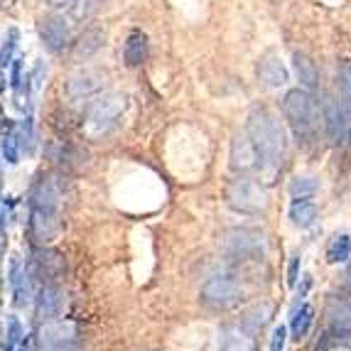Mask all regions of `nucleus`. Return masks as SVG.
Returning a JSON list of instances; mask_svg holds the SVG:
<instances>
[{
	"label": "nucleus",
	"mask_w": 351,
	"mask_h": 351,
	"mask_svg": "<svg viewBox=\"0 0 351 351\" xmlns=\"http://www.w3.org/2000/svg\"><path fill=\"white\" fill-rule=\"evenodd\" d=\"M15 351H35V344H32V337H29V334H25L23 339H20V344L15 346Z\"/></svg>",
	"instance_id": "34"
},
{
	"label": "nucleus",
	"mask_w": 351,
	"mask_h": 351,
	"mask_svg": "<svg viewBox=\"0 0 351 351\" xmlns=\"http://www.w3.org/2000/svg\"><path fill=\"white\" fill-rule=\"evenodd\" d=\"M312 317H315V310H312L310 302H302L300 307H295L293 317H290V332H293L295 339H302L304 334L310 332Z\"/></svg>",
	"instance_id": "22"
},
{
	"label": "nucleus",
	"mask_w": 351,
	"mask_h": 351,
	"mask_svg": "<svg viewBox=\"0 0 351 351\" xmlns=\"http://www.w3.org/2000/svg\"><path fill=\"white\" fill-rule=\"evenodd\" d=\"M329 334L334 339H346L351 334V307L344 302H334L329 307Z\"/></svg>",
	"instance_id": "19"
},
{
	"label": "nucleus",
	"mask_w": 351,
	"mask_h": 351,
	"mask_svg": "<svg viewBox=\"0 0 351 351\" xmlns=\"http://www.w3.org/2000/svg\"><path fill=\"white\" fill-rule=\"evenodd\" d=\"M96 5H99V0H71V15L84 20L96 10Z\"/></svg>",
	"instance_id": "31"
},
{
	"label": "nucleus",
	"mask_w": 351,
	"mask_h": 351,
	"mask_svg": "<svg viewBox=\"0 0 351 351\" xmlns=\"http://www.w3.org/2000/svg\"><path fill=\"white\" fill-rule=\"evenodd\" d=\"M219 351H256V339L246 329L226 324L219 332Z\"/></svg>",
	"instance_id": "16"
},
{
	"label": "nucleus",
	"mask_w": 351,
	"mask_h": 351,
	"mask_svg": "<svg viewBox=\"0 0 351 351\" xmlns=\"http://www.w3.org/2000/svg\"><path fill=\"white\" fill-rule=\"evenodd\" d=\"M226 202L231 209L241 211V214H261L265 209V204H268V197H265V189L258 182L241 175L239 180L228 184Z\"/></svg>",
	"instance_id": "6"
},
{
	"label": "nucleus",
	"mask_w": 351,
	"mask_h": 351,
	"mask_svg": "<svg viewBox=\"0 0 351 351\" xmlns=\"http://www.w3.org/2000/svg\"><path fill=\"white\" fill-rule=\"evenodd\" d=\"M5 88H8V74L5 69H0V96L5 94Z\"/></svg>",
	"instance_id": "35"
},
{
	"label": "nucleus",
	"mask_w": 351,
	"mask_h": 351,
	"mask_svg": "<svg viewBox=\"0 0 351 351\" xmlns=\"http://www.w3.org/2000/svg\"><path fill=\"white\" fill-rule=\"evenodd\" d=\"M298 273H300V256H293V261H290V268H287V285H290V287L298 285Z\"/></svg>",
	"instance_id": "33"
},
{
	"label": "nucleus",
	"mask_w": 351,
	"mask_h": 351,
	"mask_svg": "<svg viewBox=\"0 0 351 351\" xmlns=\"http://www.w3.org/2000/svg\"><path fill=\"white\" fill-rule=\"evenodd\" d=\"M32 344L35 351H82L76 324L66 322L62 317L42 324L37 337H32Z\"/></svg>",
	"instance_id": "5"
},
{
	"label": "nucleus",
	"mask_w": 351,
	"mask_h": 351,
	"mask_svg": "<svg viewBox=\"0 0 351 351\" xmlns=\"http://www.w3.org/2000/svg\"><path fill=\"white\" fill-rule=\"evenodd\" d=\"M285 339H287V329L280 324V327L273 329V339H270V351H282V349H285Z\"/></svg>",
	"instance_id": "32"
},
{
	"label": "nucleus",
	"mask_w": 351,
	"mask_h": 351,
	"mask_svg": "<svg viewBox=\"0 0 351 351\" xmlns=\"http://www.w3.org/2000/svg\"><path fill=\"white\" fill-rule=\"evenodd\" d=\"M104 76L96 74V71H82V74H76L69 79L66 84V96L71 101H88L94 99V96L101 94V88H104Z\"/></svg>",
	"instance_id": "14"
},
{
	"label": "nucleus",
	"mask_w": 351,
	"mask_h": 351,
	"mask_svg": "<svg viewBox=\"0 0 351 351\" xmlns=\"http://www.w3.org/2000/svg\"><path fill=\"white\" fill-rule=\"evenodd\" d=\"M25 337V324L20 322L18 315L5 317V332H3V351H15L20 339Z\"/></svg>",
	"instance_id": "25"
},
{
	"label": "nucleus",
	"mask_w": 351,
	"mask_h": 351,
	"mask_svg": "<svg viewBox=\"0 0 351 351\" xmlns=\"http://www.w3.org/2000/svg\"><path fill=\"white\" fill-rule=\"evenodd\" d=\"M47 155H49V160H52L54 165L64 167V170L79 167V165H82V160L86 158V152H84L82 147L69 145V143H64V141L49 143V145H47Z\"/></svg>",
	"instance_id": "17"
},
{
	"label": "nucleus",
	"mask_w": 351,
	"mask_h": 351,
	"mask_svg": "<svg viewBox=\"0 0 351 351\" xmlns=\"http://www.w3.org/2000/svg\"><path fill=\"white\" fill-rule=\"evenodd\" d=\"M258 167H261V158L248 133H236L231 141V170L239 175H248Z\"/></svg>",
	"instance_id": "13"
},
{
	"label": "nucleus",
	"mask_w": 351,
	"mask_h": 351,
	"mask_svg": "<svg viewBox=\"0 0 351 351\" xmlns=\"http://www.w3.org/2000/svg\"><path fill=\"white\" fill-rule=\"evenodd\" d=\"M101 45H104V32H101V29H88V32H84V37L79 40V45H76V57L88 59L96 49L101 47Z\"/></svg>",
	"instance_id": "27"
},
{
	"label": "nucleus",
	"mask_w": 351,
	"mask_h": 351,
	"mask_svg": "<svg viewBox=\"0 0 351 351\" xmlns=\"http://www.w3.org/2000/svg\"><path fill=\"white\" fill-rule=\"evenodd\" d=\"M145 59H147V37L143 35L141 29H133L123 45V62H125V66L135 69V66H141Z\"/></svg>",
	"instance_id": "18"
},
{
	"label": "nucleus",
	"mask_w": 351,
	"mask_h": 351,
	"mask_svg": "<svg viewBox=\"0 0 351 351\" xmlns=\"http://www.w3.org/2000/svg\"><path fill=\"white\" fill-rule=\"evenodd\" d=\"M290 221L298 228H310L317 221V204L310 197H295L290 204Z\"/></svg>",
	"instance_id": "20"
},
{
	"label": "nucleus",
	"mask_w": 351,
	"mask_h": 351,
	"mask_svg": "<svg viewBox=\"0 0 351 351\" xmlns=\"http://www.w3.org/2000/svg\"><path fill=\"white\" fill-rule=\"evenodd\" d=\"M125 113L123 96H94L84 108V130L94 138L113 133Z\"/></svg>",
	"instance_id": "4"
},
{
	"label": "nucleus",
	"mask_w": 351,
	"mask_h": 351,
	"mask_svg": "<svg viewBox=\"0 0 351 351\" xmlns=\"http://www.w3.org/2000/svg\"><path fill=\"white\" fill-rule=\"evenodd\" d=\"M258 79L270 88H280L290 79V71H287V66L282 64V59L278 54L268 52L258 62Z\"/></svg>",
	"instance_id": "15"
},
{
	"label": "nucleus",
	"mask_w": 351,
	"mask_h": 351,
	"mask_svg": "<svg viewBox=\"0 0 351 351\" xmlns=\"http://www.w3.org/2000/svg\"><path fill=\"white\" fill-rule=\"evenodd\" d=\"M66 304V293L62 282H42L35 285V293H32V312H35V319L40 324L59 319L62 312H64Z\"/></svg>",
	"instance_id": "8"
},
{
	"label": "nucleus",
	"mask_w": 351,
	"mask_h": 351,
	"mask_svg": "<svg viewBox=\"0 0 351 351\" xmlns=\"http://www.w3.org/2000/svg\"><path fill=\"white\" fill-rule=\"evenodd\" d=\"M37 32L45 45V49L52 54L64 52L69 47V25L62 15H47L37 23Z\"/></svg>",
	"instance_id": "12"
},
{
	"label": "nucleus",
	"mask_w": 351,
	"mask_h": 351,
	"mask_svg": "<svg viewBox=\"0 0 351 351\" xmlns=\"http://www.w3.org/2000/svg\"><path fill=\"white\" fill-rule=\"evenodd\" d=\"M317 180L315 177H295L293 182H290V194L293 197H312V194L317 192Z\"/></svg>",
	"instance_id": "30"
},
{
	"label": "nucleus",
	"mask_w": 351,
	"mask_h": 351,
	"mask_svg": "<svg viewBox=\"0 0 351 351\" xmlns=\"http://www.w3.org/2000/svg\"><path fill=\"white\" fill-rule=\"evenodd\" d=\"M223 246H226V253H231L236 258L261 256V253H265V234L258 231V228H246V226L234 228V231L226 234Z\"/></svg>",
	"instance_id": "11"
},
{
	"label": "nucleus",
	"mask_w": 351,
	"mask_h": 351,
	"mask_svg": "<svg viewBox=\"0 0 351 351\" xmlns=\"http://www.w3.org/2000/svg\"><path fill=\"white\" fill-rule=\"evenodd\" d=\"M27 268L35 285H42V282H62V278L66 273V263L64 258H62V253L52 251L47 246H35L32 256L27 258Z\"/></svg>",
	"instance_id": "7"
},
{
	"label": "nucleus",
	"mask_w": 351,
	"mask_h": 351,
	"mask_svg": "<svg viewBox=\"0 0 351 351\" xmlns=\"http://www.w3.org/2000/svg\"><path fill=\"white\" fill-rule=\"evenodd\" d=\"M15 130V128H12ZM12 130H5V133L0 135V160L8 165V167H18L20 158H23V150H20L18 141H15V135Z\"/></svg>",
	"instance_id": "23"
},
{
	"label": "nucleus",
	"mask_w": 351,
	"mask_h": 351,
	"mask_svg": "<svg viewBox=\"0 0 351 351\" xmlns=\"http://www.w3.org/2000/svg\"><path fill=\"white\" fill-rule=\"evenodd\" d=\"M18 42H20V32L15 27H10L3 37V45H0V69L10 66V62L15 59V52H18Z\"/></svg>",
	"instance_id": "28"
},
{
	"label": "nucleus",
	"mask_w": 351,
	"mask_h": 351,
	"mask_svg": "<svg viewBox=\"0 0 351 351\" xmlns=\"http://www.w3.org/2000/svg\"><path fill=\"white\" fill-rule=\"evenodd\" d=\"M282 113L298 143H310L317 128V104L307 88H293L282 99Z\"/></svg>",
	"instance_id": "3"
},
{
	"label": "nucleus",
	"mask_w": 351,
	"mask_h": 351,
	"mask_svg": "<svg viewBox=\"0 0 351 351\" xmlns=\"http://www.w3.org/2000/svg\"><path fill=\"white\" fill-rule=\"evenodd\" d=\"M59 206H62V187L57 177L42 172L27 197V234L32 246H47L59 228Z\"/></svg>",
	"instance_id": "1"
},
{
	"label": "nucleus",
	"mask_w": 351,
	"mask_h": 351,
	"mask_svg": "<svg viewBox=\"0 0 351 351\" xmlns=\"http://www.w3.org/2000/svg\"><path fill=\"white\" fill-rule=\"evenodd\" d=\"M349 258H351V236L349 234L334 236L327 248V261L329 263H346Z\"/></svg>",
	"instance_id": "26"
},
{
	"label": "nucleus",
	"mask_w": 351,
	"mask_h": 351,
	"mask_svg": "<svg viewBox=\"0 0 351 351\" xmlns=\"http://www.w3.org/2000/svg\"><path fill=\"white\" fill-rule=\"evenodd\" d=\"M268 317H270V304L268 302L258 304L256 310H251L243 317V329H246V332H258V329L268 322Z\"/></svg>",
	"instance_id": "29"
},
{
	"label": "nucleus",
	"mask_w": 351,
	"mask_h": 351,
	"mask_svg": "<svg viewBox=\"0 0 351 351\" xmlns=\"http://www.w3.org/2000/svg\"><path fill=\"white\" fill-rule=\"evenodd\" d=\"M293 64H295V74H298V82L302 84L307 91H310V88H315L319 76H317V69H315V64H312L310 59L298 52L293 57Z\"/></svg>",
	"instance_id": "24"
},
{
	"label": "nucleus",
	"mask_w": 351,
	"mask_h": 351,
	"mask_svg": "<svg viewBox=\"0 0 351 351\" xmlns=\"http://www.w3.org/2000/svg\"><path fill=\"white\" fill-rule=\"evenodd\" d=\"M241 285L228 276H214L202 285V302L209 304L211 310H228L241 302Z\"/></svg>",
	"instance_id": "9"
},
{
	"label": "nucleus",
	"mask_w": 351,
	"mask_h": 351,
	"mask_svg": "<svg viewBox=\"0 0 351 351\" xmlns=\"http://www.w3.org/2000/svg\"><path fill=\"white\" fill-rule=\"evenodd\" d=\"M0 3H3V0H0Z\"/></svg>",
	"instance_id": "37"
},
{
	"label": "nucleus",
	"mask_w": 351,
	"mask_h": 351,
	"mask_svg": "<svg viewBox=\"0 0 351 351\" xmlns=\"http://www.w3.org/2000/svg\"><path fill=\"white\" fill-rule=\"evenodd\" d=\"M324 121H327V135L332 143H344L346 135H344V118H341L339 111V104L332 99H327L324 104Z\"/></svg>",
	"instance_id": "21"
},
{
	"label": "nucleus",
	"mask_w": 351,
	"mask_h": 351,
	"mask_svg": "<svg viewBox=\"0 0 351 351\" xmlns=\"http://www.w3.org/2000/svg\"><path fill=\"white\" fill-rule=\"evenodd\" d=\"M246 133L258 150L261 170H278L287 150L285 130L280 128V123L265 108H253L248 116Z\"/></svg>",
	"instance_id": "2"
},
{
	"label": "nucleus",
	"mask_w": 351,
	"mask_h": 351,
	"mask_svg": "<svg viewBox=\"0 0 351 351\" xmlns=\"http://www.w3.org/2000/svg\"><path fill=\"white\" fill-rule=\"evenodd\" d=\"M49 5L62 8V5H71V0H49Z\"/></svg>",
	"instance_id": "36"
},
{
	"label": "nucleus",
	"mask_w": 351,
	"mask_h": 351,
	"mask_svg": "<svg viewBox=\"0 0 351 351\" xmlns=\"http://www.w3.org/2000/svg\"><path fill=\"white\" fill-rule=\"evenodd\" d=\"M8 287H10V298L15 310H25L32 304V293H35V282L29 276L27 261H20V256H12L8 263Z\"/></svg>",
	"instance_id": "10"
}]
</instances>
